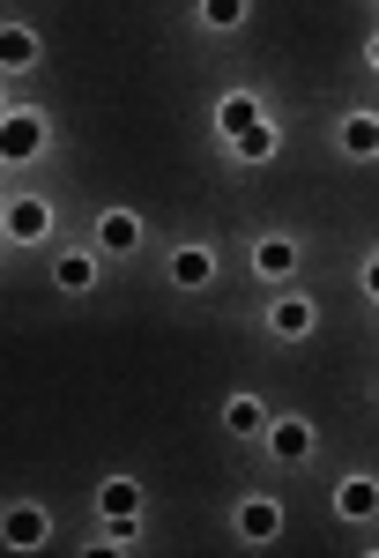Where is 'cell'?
<instances>
[{"label":"cell","instance_id":"1","mask_svg":"<svg viewBox=\"0 0 379 558\" xmlns=\"http://www.w3.org/2000/svg\"><path fill=\"white\" fill-rule=\"evenodd\" d=\"M45 149V112H8L0 120V165H30Z\"/></svg>","mask_w":379,"mask_h":558},{"label":"cell","instance_id":"2","mask_svg":"<svg viewBox=\"0 0 379 558\" xmlns=\"http://www.w3.org/2000/svg\"><path fill=\"white\" fill-rule=\"evenodd\" d=\"M313 447H320L313 417H268V454H276V462H305Z\"/></svg>","mask_w":379,"mask_h":558},{"label":"cell","instance_id":"3","mask_svg":"<svg viewBox=\"0 0 379 558\" xmlns=\"http://www.w3.org/2000/svg\"><path fill=\"white\" fill-rule=\"evenodd\" d=\"M45 529H52V521H45V507H30V499H23V507H8V514H0V544H8V551H38Z\"/></svg>","mask_w":379,"mask_h":558},{"label":"cell","instance_id":"4","mask_svg":"<svg viewBox=\"0 0 379 558\" xmlns=\"http://www.w3.org/2000/svg\"><path fill=\"white\" fill-rule=\"evenodd\" d=\"M268 328H276L283 343H297V336L320 328V305H313V299H276V305H268Z\"/></svg>","mask_w":379,"mask_h":558},{"label":"cell","instance_id":"5","mask_svg":"<svg viewBox=\"0 0 379 558\" xmlns=\"http://www.w3.org/2000/svg\"><path fill=\"white\" fill-rule=\"evenodd\" d=\"M97 514L105 521H142V484H134V476H105V484H97Z\"/></svg>","mask_w":379,"mask_h":558},{"label":"cell","instance_id":"6","mask_svg":"<svg viewBox=\"0 0 379 558\" xmlns=\"http://www.w3.org/2000/svg\"><path fill=\"white\" fill-rule=\"evenodd\" d=\"M276 529H283V507H276V499H246V507H239V544L260 551V544H276Z\"/></svg>","mask_w":379,"mask_h":558},{"label":"cell","instance_id":"7","mask_svg":"<svg viewBox=\"0 0 379 558\" xmlns=\"http://www.w3.org/2000/svg\"><path fill=\"white\" fill-rule=\"evenodd\" d=\"M335 514L342 521H372L379 514V476H342L335 484Z\"/></svg>","mask_w":379,"mask_h":558},{"label":"cell","instance_id":"8","mask_svg":"<svg viewBox=\"0 0 379 558\" xmlns=\"http://www.w3.org/2000/svg\"><path fill=\"white\" fill-rule=\"evenodd\" d=\"M260 120H268V112H260V97H253V89H231V97L216 105V128H223V142H239V134L260 128Z\"/></svg>","mask_w":379,"mask_h":558},{"label":"cell","instance_id":"9","mask_svg":"<svg viewBox=\"0 0 379 558\" xmlns=\"http://www.w3.org/2000/svg\"><path fill=\"white\" fill-rule=\"evenodd\" d=\"M171 283H179V291H209L216 283V254L209 246H179V254H171Z\"/></svg>","mask_w":379,"mask_h":558},{"label":"cell","instance_id":"10","mask_svg":"<svg viewBox=\"0 0 379 558\" xmlns=\"http://www.w3.org/2000/svg\"><path fill=\"white\" fill-rule=\"evenodd\" d=\"M253 268L268 283H291L297 276V239H253Z\"/></svg>","mask_w":379,"mask_h":558},{"label":"cell","instance_id":"11","mask_svg":"<svg viewBox=\"0 0 379 558\" xmlns=\"http://www.w3.org/2000/svg\"><path fill=\"white\" fill-rule=\"evenodd\" d=\"M97 246H105V254H134V246H142V216L134 209L97 216Z\"/></svg>","mask_w":379,"mask_h":558},{"label":"cell","instance_id":"12","mask_svg":"<svg viewBox=\"0 0 379 558\" xmlns=\"http://www.w3.org/2000/svg\"><path fill=\"white\" fill-rule=\"evenodd\" d=\"M0 231H8V239H45V231H52V209H45V202H30V194H23V202H15V209L0 216Z\"/></svg>","mask_w":379,"mask_h":558},{"label":"cell","instance_id":"13","mask_svg":"<svg viewBox=\"0 0 379 558\" xmlns=\"http://www.w3.org/2000/svg\"><path fill=\"white\" fill-rule=\"evenodd\" d=\"M223 432H239V439L268 432V402H260V395H231V402H223Z\"/></svg>","mask_w":379,"mask_h":558},{"label":"cell","instance_id":"14","mask_svg":"<svg viewBox=\"0 0 379 558\" xmlns=\"http://www.w3.org/2000/svg\"><path fill=\"white\" fill-rule=\"evenodd\" d=\"M52 283H60L68 299H83V291H97V260L89 254H60L52 260Z\"/></svg>","mask_w":379,"mask_h":558},{"label":"cell","instance_id":"15","mask_svg":"<svg viewBox=\"0 0 379 558\" xmlns=\"http://www.w3.org/2000/svg\"><path fill=\"white\" fill-rule=\"evenodd\" d=\"M342 157H379V112H350L342 120Z\"/></svg>","mask_w":379,"mask_h":558},{"label":"cell","instance_id":"16","mask_svg":"<svg viewBox=\"0 0 379 558\" xmlns=\"http://www.w3.org/2000/svg\"><path fill=\"white\" fill-rule=\"evenodd\" d=\"M0 68H15V75L38 68V38H30L23 23H0Z\"/></svg>","mask_w":379,"mask_h":558},{"label":"cell","instance_id":"17","mask_svg":"<svg viewBox=\"0 0 379 558\" xmlns=\"http://www.w3.org/2000/svg\"><path fill=\"white\" fill-rule=\"evenodd\" d=\"M231 149H239L246 165H268V157L283 149V134H276V128H268V120H260V128H246V134H239V142H231Z\"/></svg>","mask_w":379,"mask_h":558},{"label":"cell","instance_id":"18","mask_svg":"<svg viewBox=\"0 0 379 558\" xmlns=\"http://www.w3.org/2000/svg\"><path fill=\"white\" fill-rule=\"evenodd\" d=\"M246 15H253V0H201V23L209 31H239Z\"/></svg>","mask_w":379,"mask_h":558},{"label":"cell","instance_id":"19","mask_svg":"<svg viewBox=\"0 0 379 558\" xmlns=\"http://www.w3.org/2000/svg\"><path fill=\"white\" fill-rule=\"evenodd\" d=\"M357 283H365V299H379V254L365 260V268H357Z\"/></svg>","mask_w":379,"mask_h":558},{"label":"cell","instance_id":"20","mask_svg":"<svg viewBox=\"0 0 379 558\" xmlns=\"http://www.w3.org/2000/svg\"><path fill=\"white\" fill-rule=\"evenodd\" d=\"M365 60H372V68H379V38H372V52H365Z\"/></svg>","mask_w":379,"mask_h":558},{"label":"cell","instance_id":"21","mask_svg":"<svg viewBox=\"0 0 379 558\" xmlns=\"http://www.w3.org/2000/svg\"><path fill=\"white\" fill-rule=\"evenodd\" d=\"M0 120H8V105H0Z\"/></svg>","mask_w":379,"mask_h":558}]
</instances>
